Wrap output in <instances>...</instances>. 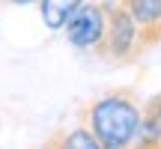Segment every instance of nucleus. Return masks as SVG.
<instances>
[{
    "mask_svg": "<svg viewBox=\"0 0 161 149\" xmlns=\"http://www.w3.org/2000/svg\"><path fill=\"white\" fill-rule=\"evenodd\" d=\"M140 113L143 104L137 102V92L131 86H119L86 102L80 110V125L90 128L98 143L128 149L140 131Z\"/></svg>",
    "mask_w": 161,
    "mask_h": 149,
    "instance_id": "obj_1",
    "label": "nucleus"
},
{
    "mask_svg": "<svg viewBox=\"0 0 161 149\" xmlns=\"http://www.w3.org/2000/svg\"><path fill=\"white\" fill-rule=\"evenodd\" d=\"M140 27L122 3L108 6V30L96 45V57L110 66H131L140 57Z\"/></svg>",
    "mask_w": 161,
    "mask_h": 149,
    "instance_id": "obj_2",
    "label": "nucleus"
},
{
    "mask_svg": "<svg viewBox=\"0 0 161 149\" xmlns=\"http://www.w3.org/2000/svg\"><path fill=\"white\" fill-rule=\"evenodd\" d=\"M104 30H108V6L104 3H84L72 15V21L66 24L63 33L69 39V45L96 51V45L104 39Z\"/></svg>",
    "mask_w": 161,
    "mask_h": 149,
    "instance_id": "obj_3",
    "label": "nucleus"
},
{
    "mask_svg": "<svg viewBox=\"0 0 161 149\" xmlns=\"http://www.w3.org/2000/svg\"><path fill=\"white\" fill-rule=\"evenodd\" d=\"M140 27V51L161 42V0H119Z\"/></svg>",
    "mask_w": 161,
    "mask_h": 149,
    "instance_id": "obj_4",
    "label": "nucleus"
},
{
    "mask_svg": "<svg viewBox=\"0 0 161 149\" xmlns=\"http://www.w3.org/2000/svg\"><path fill=\"white\" fill-rule=\"evenodd\" d=\"M128 149H161V92L143 102L140 113V131Z\"/></svg>",
    "mask_w": 161,
    "mask_h": 149,
    "instance_id": "obj_5",
    "label": "nucleus"
},
{
    "mask_svg": "<svg viewBox=\"0 0 161 149\" xmlns=\"http://www.w3.org/2000/svg\"><path fill=\"white\" fill-rule=\"evenodd\" d=\"M42 149H102V143L96 140V134L86 125L78 128H60L42 143Z\"/></svg>",
    "mask_w": 161,
    "mask_h": 149,
    "instance_id": "obj_6",
    "label": "nucleus"
},
{
    "mask_svg": "<svg viewBox=\"0 0 161 149\" xmlns=\"http://www.w3.org/2000/svg\"><path fill=\"white\" fill-rule=\"evenodd\" d=\"M86 0H42L39 3V15L42 24L48 30H66V24L72 21V15L84 6Z\"/></svg>",
    "mask_w": 161,
    "mask_h": 149,
    "instance_id": "obj_7",
    "label": "nucleus"
},
{
    "mask_svg": "<svg viewBox=\"0 0 161 149\" xmlns=\"http://www.w3.org/2000/svg\"><path fill=\"white\" fill-rule=\"evenodd\" d=\"M6 3H15V6H30V3H42V0H6Z\"/></svg>",
    "mask_w": 161,
    "mask_h": 149,
    "instance_id": "obj_8",
    "label": "nucleus"
}]
</instances>
